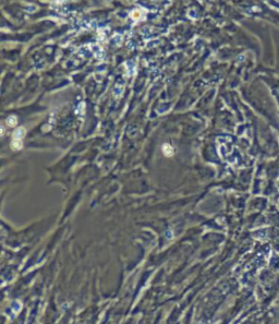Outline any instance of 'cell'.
Returning a JSON list of instances; mask_svg holds the SVG:
<instances>
[{
  "label": "cell",
  "instance_id": "1",
  "mask_svg": "<svg viewBox=\"0 0 279 324\" xmlns=\"http://www.w3.org/2000/svg\"><path fill=\"white\" fill-rule=\"evenodd\" d=\"M162 152H164V154L166 156H171L173 154V150H172V147L169 144H164L162 145Z\"/></svg>",
  "mask_w": 279,
  "mask_h": 324
},
{
  "label": "cell",
  "instance_id": "2",
  "mask_svg": "<svg viewBox=\"0 0 279 324\" xmlns=\"http://www.w3.org/2000/svg\"><path fill=\"white\" fill-rule=\"evenodd\" d=\"M23 135H24V129H23V128H20V129H18L14 132L13 140H21V137H23Z\"/></svg>",
  "mask_w": 279,
  "mask_h": 324
},
{
  "label": "cell",
  "instance_id": "3",
  "mask_svg": "<svg viewBox=\"0 0 279 324\" xmlns=\"http://www.w3.org/2000/svg\"><path fill=\"white\" fill-rule=\"evenodd\" d=\"M7 123L9 124L10 127H13V126L16 124V118H15L14 116H10V117L7 119Z\"/></svg>",
  "mask_w": 279,
  "mask_h": 324
}]
</instances>
